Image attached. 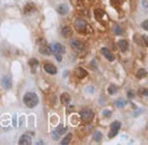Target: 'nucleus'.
Instances as JSON below:
<instances>
[{
  "label": "nucleus",
  "instance_id": "nucleus-1",
  "mask_svg": "<svg viewBox=\"0 0 148 145\" xmlns=\"http://www.w3.org/2000/svg\"><path fill=\"white\" fill-rule=\"evenodd\" d=\"M38 102H39V98H38V96L35 93L29 92L27 94H25V96H24V103L29 108L36 107L38 105Z\"/></svg>",
  "mask_w": 148,
  "mask_h": 145
},
{
  "label": "nucleus",
  "instance_id": "nucleus-2",
  "mask_svg": "<svg viewBox=\"0 0 148 145\" xmlns=\"http://www.w3.org/2000/svg\"><path fill=\"white\" fill-rule=\"evenodd\" d=\"M120 122H118V121H115V122H112L111 123V126H110V132H109V135H108V137L109 138H112V137H115L118 132H119V130H120Z\"/></svg>",
  "mask_w": 148,
  "mask_h": 145
},
{
  "label": "nucleus",
  "instance_id": "nucleus-3",
  "mask_svg": "<svg viewBox=\"0 0 148 145\" xmlns=\"http://www.w3.org/2000/svg\"><path fill=\"white\" fill-rule=\"evenodd\" d=\"M66 131H67V127L64 126L62 124H59L54 131H53V133H51V134H53V138H54V140H59V137L66 132Z\"/></svg>",
  "mask_w": 148,
  "mask_h": 145
},
{
  "label": "nucleus",
  "instance_id": "nucleus-4",
  "mask_svg": "<svg viewBox=\"0 0 148 145\" xmlns=\"http://www.w3.org/2000/svg\"><path fill=\"white\" fill-rule=\"evenodd\" d=\"M80 117L84 122L88 123V122H90L91 119H94V113H93L90 109H88V108L82 109V111L80 112Z\"/></svg>",
  "mask_w": 148,
  "mask_h": 145
},
{
  "label": "nucleus",
  "instance_id": "nucleus-5",
  "mask_svg": "<svg viewBox=\"0 0 148 145\" xmlns=\"http://www.w3.org/2000/svg\"><path fill=\"white\" fill-rule=\"evenodd\" d=\"M50 49H51V53L59 54V55H64V54L66 53V49H65L64 45L58 44V42L50 45Z\"/></svg>",
  "mask_w": 148,
  "mask_h": 145
},
{
  "label": "nucleus",
  "instance_id": "nucleus-6",
  "mask_svg": "<svg viewBox=\"0 0 148 145\" xmlns=\"http://www.w3.org/2000/svg\"><path fill=\"white\" fill-rule=\"evenodd\" d=\"M70 46H71V48H72L75 52H78V53L84 49V45H82V42L79 41V40H71V41H70Z\"/></svg>",
  "mask_w": 148,
  "mask_h": 145
},
{
  "label": "nucleus",
  "instance_id": "nucleus-7",
  "mask_svg": "<svg viewBox=\"0 0 148 145\" xmlns=\"http://www.w3.org/2000/svg\"><path fill=\"white\" fill-rule=\"evenodd\" d=\"M19 144H20V145H29V144H31V135H30L29 133L21 135V137L19 138Z\"/></svg>",
  "mask_w": 148,
  "mask_h": 145
},
{
  "label": "nucleus",
  "instance_id": "nucleus-8",
  "mask_svg": "<svg viewBox=\"0 0 148 145\" xmlns=\"http://www.w3.org/2000/svg\"><path fill=\"white\" fill-rule=\"evenodd\" d=\"M1 85H2L3 88L10 89V88H11V85H12L11 78H10V77H7V76H3V77L1 78Z\"/></svg>",
  "mask_w": 148,
  "mask_h": 145
},
{
  "label": "nucleus",
  "instance_id": "nucleus-9",
  "mask_svg": "<svg viewBox=\"0 0 148 145\" xmlns=\"http://www.w3.org/2000/svg\"><path fill=\"white\" fill-rule=\"evenodd\" d=\"M43 69H45L46 73H48V74H50V75H56L57 72H58L56 66L53 65V64H46V65L43 66Z\"/></svg>",
  "mask_w": 148,
  "mask_h": 145
},
{
  "label": "nucleus",
  "instance_id": "nucleus-10",
  "mask_svg": "<svg viewBox=\"0 0 148 145\" xmlns=\"http://www.w3.org/2000/svg\"><path fill=\"white\" fill-rule=\"evenodd\" d=\"M75 27H76L77 30H85L86 27H87V23L82 19H77L75 21Z\"/></svg>",
  "mask_w": 148,
  "mask_h": 145
},
{
  "label": "nucleus",
  "instance_id": "nucleus-11",
  "mask_svg": "<svg viewBox=\"0 0 148 145\" xmlns=\"http://www.w3.org/2000/svg\"><path fill=\"white\" fill-rule=\"evenodd\" d=\"M101 54L107 58L109 62H112V60L115 59V56L110 53V50L107 49V48H101Z\"/></svg>",
  "mask_w": 148,
  "mask_h": 145
},
{
  "label": "nucleus",
  "instance_id": "nucleus-12",
  "mask_svg": "<svg viewBox=\"0 0 148 145\" xmlns=\"http://www.w3.org/2000/svg\"><path fill=\"white\" fill-rule=\"evenodd\" d=\"M39 52H40L41 54H43V55H50V53H51L50 45H47V44L41 45L40 48H39Z\"/></svg>",
  "mask_w": 148,
  "mask_h": 145
},
{
  "label": "nucleus",
  "instance_id": "nucleus-13",
  "mask_svg": "<svg viewBox=\"0 0 148 145\" xmlns=\"http://www.w3.org/2000/svg\"><path fill=\"white\" fill-rule=\"evenodd\" d=\"M57 13L59 15H66L68 13V6L67 5H59L57 7Z\"/></svg>",
  "mask_w": 148,
  "mask_h": 145
},
{
  "label": "nucleus",
  "instance_id": "nucleus-14",
  "mask_svg": "<svg viewBox=\"0 0 148 145\" xmlns=\"http://www.w3.org/2000/svg\"><path fill=\"white\" fill-rule=\"evenodd\" d=\"M70 95L67 94V93H64V94H61V96H60V102L62 103V104H68L69 102H70Z\"/></svg>",
  "mask_w": 148,
  "mask_h": 145
},
{
  "label": "nucleus",
  "instance_id": "nucleus-15",
  "mask_svg": "<svg viewBox=\"0 0 148 145\" xmlns=\"http://www.w3.org/2000/svg\"><path fill=\"white\" fill-rule=\"evenodd\" d=\"M118 46H119L121 52H126L128 49V42L126 40H119L118 41Z\"/></svg>",
  "mask_w": 148,
  "mask_h": 145
},
{
  "label": "nucleus",
  "instance_id": "nucleus-16",
  "mask_svg": "<svg viewBox=\"0 0 148 145\" xmlns=\"http://www.w3.org/2000/svg\"><path fill=\"white\" fill-rule=\"evenodd\" d=\"M71 138H72V134H68L67 136H65V138H62L61 140V143L60 144L61 145H67V144H69L70 143V141H71Z\"/></svg>",
  "mask_w": 148,
  "mask_h": 145
},
{
  "label": "nucleus",
  "instance_id": "nucleus-17",
  "mask_svg": "<svg viewBox=\"0 0 148 145\" xmlns=\"http://www.w3.org/2000/svg\"><path fill=\"white\" fill-rule=\"evenodd\" d=\"M62 36L64 37H68V36H70L71 35V29L69 28V27H67V26H65L64 28H62Z\"/></svg>",
  "mask_w": 148,
  "mask_h": 145
},
{
  "label": "nucleus",
  "instance_id": "nucleus-18",
  "mask_svg": "<svg viewBox=\"0 0 148 145\" xmlns=\"http://www.w3.org/2000/svg\"><path fill=\"white\" fill-rule=\"evenodd\" d=\"M146 75H147V72H146L145 69H139V70L137 72V74H136V76H137L138 78H143V77H146Z\"/></svg>",
  "mask_w": 148,
  "mask_h": 145
},
{
  "label": "nucleus",
  "instance_id": "nucleus-19",
  "mask_svg": "<svg viewBox=\"0 0 148 145\" xmlns=\"http://www.w3.org/2000/svg\"><path fill=\"white\" fill-rule=\"evenodd\" d=\"M95 16H96L97 19H101L104 17V11L101 9H96L95 10Z\"/></svg>",
  "mask_w": 148,
  "mask_h": 145
},
{
  "label": "nucleus",
  "instance_id": "nucleus-20",
  "mask_svg": "<svg viewBox=\"0 0 148 145\" xmlns=\"http://www.w3.org/2000/svg\"><path fill=\"white\" fill-rule=\"evenodd\" d=\"M108 93H109L110 95H115V94L117 93V87H116V85H110V86L108 87Z\"/></svg>",
  "mask_w": 148,
  "mask_h": 145
},
{
  "label": "nucleus",
  "instance_id": "nucleus-21",
  "mask_svg": "<svg viewBox=\"0 0 148 145\" xmlns=\"http://www.w3.org/2000/svg\"><path fill=\"white\" fill-rule=\"evenodd\" d=\"M76 75H77L78 77H84V76H86V75H87V73H86L82 68H78V69H77V72H76Z\"/></svg>",
  "mask_w": 148,
  "mask_h": 145
},
{
  "label": "nucleus",
  "instance_id": "nucleus-22",
  "mask_svg": "<svg viewBox=\"0 0 148 145\" xmlns=\"http://www.w3.org/2000/svg\"><path fill=\"white\" fill-rule=\"evenodd\" d=\"M125 105H126V101H125V99H122V98H119V99L116 102V106H117V107H119V108H121V107H125Z\"/></svg>",
  "mask_w": 148,
  "mask_h": 145
},
{
  "label": "nucleus",
  "instance_id": "nucleus-23",
  "mask_svg": "<svg viewBox=\"0 0 148 145\" xmlns=\"http://www.w3.org/2000/svg\"><path fill=\"white\" fill-rule=\"evenodd\" d=\"M29 64H30V66L32 67V68H35V67H37L39 65V64H38V60L35 59V58H34V59H30V60H29Z\"/></svg>",
  "mask_w": 148,
  "mask_h": 145
},
{
  "label": "nucleus",
  "instance_id": "nucleus-24",
  "mask_svg": "<svg viewBox=\"0 0 148 145\" xmlns=\"http://www.w3.org/2000/svg\"><path fill=\"white\" fill-rule=\"evenodd\" d=\"M101 137H103V135H101V133H100V132H96V133H95V135H94L95 141H97V142H100Z\"/></svg>",
  "mask_w": 148,
  "mask_h": 145
},
{
  "label": "nucleus",
  "instance_id": "nucleus-25",
  "mask_svg": "<svg viewBox=\"0 0 148 145\" xmlns=\"http://www.w3.org/2000/svg\"><path fill=\"white\" fill-rule=\"evenodd\" d=\"M114 32H115L116 35H120L121 32H122V29H121V27L115 26V28H114Z\"/></svg>",
  "mask_w": 148,
  "mask_h": 145
},
{
  "label": "nucleus",
  "instance_id": "nucleus-26",
  "mask_svg": "<svg viewBox=\"0 0 148 145\" xmlns=\"http://www.w3.org/2000/svg\"><path fill=\"white\" fill-rule=\"evenodd\" d=\"M141 27H143L145 30H148V20H145V21L141 24Z\"/></svg>",
  "mask_w": 148,
  "mask_h": 145
},
{
  "label": "nucleus",
  "instance_id": "nucleus-27",
  "mask_svg": "<svg viewBox=\"0 0 148 145\" xmlns=\"http://www.w3.org/2000/svg\"><path fill=\"white\" fill-rule=\"evenodd\" d=\"M127 95H128V97H129V98H133V97H134V93L133 92H128Z\"/></svg>",
  "mask_w": 148,
  "mask_h": 145
},
{
  "label": "nucleus",
  "instance_id": "nucleus-28",
  "mask_svg": "<svg viewBox=\"0 0 148 145\" xmlns=\"http://www.w3.org/2000/svg\"><path fill=\"white\" fill-rule=\"evenodd\" d=\"M103 115H106V116L108 117V115H110V112H108V111H104V112H103Z\"/></svg>",
  "mask_w": 148,
  "mask_h": 145
},
{
  "label": "nucleus",
  "instance_id": "nucleus-29",
  "mask_svg": "<svg viewBox=\"0 0 148 145\" xmlns=\"http://www.w3.org/2000/svg\"><path fill=\"white\" fill-rule=\"evenodd\" d=\"M144 95L147 96V89H144Z\"/></svg>",
  "mask_w": 148,
  "mask_h": 145
}]
</instances>
